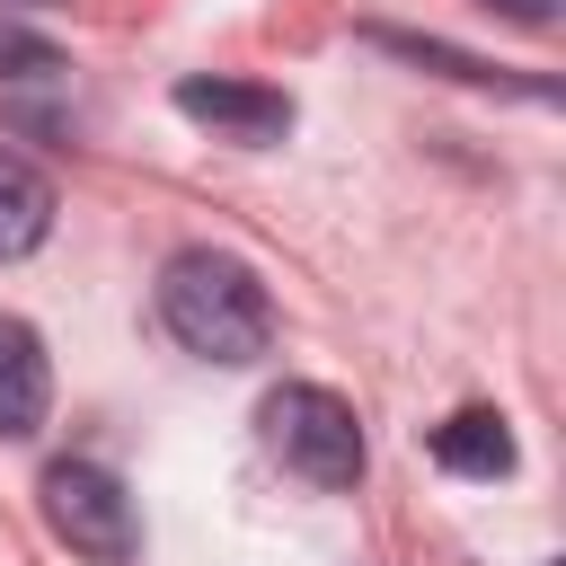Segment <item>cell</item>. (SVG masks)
Instances as JSON below:
<instances>
[{"mask_svg": "<svg viewBox=\"0 0 566 566\" xmlns=\"http://www.w3.org/2000/svg\"><path fill=\"white\" fill-rule=\"evenodd\" d=\"M44 522H53L62 548H80L97 566H124L133 557V495L97 460H53L44 469Z\"/></svg>", "mask_w": 566, "mask_h": 566, "instance_id": "3957f363", "label": "cell"}, {"mask_svg": "<svg viewBox=\"0 0 566 566\" xmlns=\"http://www.w3.org/2000/svg\"><path fill=\"white\" fill-rule=\"evenodd\" d=\"M9 9H62V0H9Z\"/></svg>", "mask_w": 566, "mask_h": 566, "instance_id": "8fae6325", "label": "cell"}, {"mask_svg": "<svg viewBox=\"0 0 566 566\" xmlns=\"http://www.w3.org/2000/svg\"><path fill=\"white\" fill-rule=\"evenodd\" d=\"M363 44L371 53H398V62H416V71H442V80H469V88H522V97H557V80H513V71H495V62H478V53H460V44H442V35H407V27H363Z\"/></svg>", "mask_w": 566, "mask_h": 566, "instance_id": "8992f818", "label": "cell"}, {"mask_svg": "<svg viewBox=\"0 0 566 566\" xmlns=\"http://www.w3.org/2000/svg\"><path fill=\"white\" fill-rule=\"evenodd\" d=\"M53 407V363H44V336L27 318L0 310V442H27Z\"/></svg>", "mask_w": 566, "mask_h": 566, "instance_id": "5b68a950", "label": "cell"}, {"mask_svg": "<svg viewBox=\"0 0 566 566\" xmlns=\"http://www.w3.org/2000/svg\"><path fill=\"white\" fill-rule=\"evenodd\" d=\"M159 327L186 354H203V363H256V354H274V301L221 248H177L159 265Z\"/></svg>", "mask_w": 566, "mask_h": 566, "instance_id": "6da1fadb", "label": "cell"}, {"mask_svg": "<svg viewBox=\"0 0 566 566\" xmlns=\"http://www.w3.org/2000/svg\"><path fill=\"white\" fill-rule=\"evenodd\" d=\"M486 9H504V18H522V27H548V18H557V0H486Z\"/></svg>", "mask_w": 566, "mask_h": 566, "instance_id": "30bf717a", "label": "cell"}, {"mask_svg": "<svg viewBox=\"0 0 566 566\" xmlns=\"http://www.w3.org/2000/svg\"><path fill=\"white\" fill-rule=\"evenodd\" d=\"M177 115L239 142V150H274L292 133V97L265 80H177Z\"/></svg>", "mask_w": 566, "mask_h": 566, "instance_id": "277c9868", "label": "cell"}, {"mask_svg": "<svg viewBox=\"0 0 566 566\" xmlns=\"http://www.w3.org/2000/svg\"><path fill=\"white\" fill-rule=\"evenodd\" d=\"M433 460L451 469V478H513V424L495 416V407H460V416H442L433 424Z\"/></svg>", "mask_w": 566, "mask_h": 566, "instance_id": "ba28073f", "label": "cell"}, {"mask_svg": "<svg viewBox=\"0 0 566 566\" xmlns=\"http://www.w3.org/2000/svg\"><path fill=\"white\" fill-rule=\"evenodd\" d=\"M53 71H62V44L18 27V18H0V80H53Z\"/></svg>", "mask_w": 566, "mask_h": 566, "instance_id": "9c48e42d", "label": "cell"}, {"mask_svg": "<svg viewBox=\"0 0 566 566\" xmlns=\"http://www.w3.org/2000/svg\"><path fill=\"white\" fill-rule=\"evenodd\" d=\"M256 424H265V451H274L301 486L345 495V486L363 478V416H354V398H336V389H318V380H283V389L256 407Z\"/></svg>", "mask_w": 566, "mask_h": 566, "instance_id": "7a4b0ae2", "label": "cell"}, {"mask_svg": "<svg viewBox=\"0 0 566 566\" xmlns=\"http://www.w3.org/2000/svg\"><path fill=\"white\" fill-rule=\"evenodd\" d=\"M53 239V177L18 150H0V265L35 256Z\"/></svg>", "mask_w": 566, "mask_h": 566, "instance_id": "52a82bcc", "label": "cell"}]
</instances>
